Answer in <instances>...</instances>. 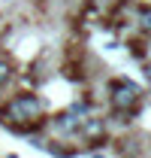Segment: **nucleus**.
<instances>
[{
    "mask_svg": "<svg viewBox=\"0 0 151 158\" xmlns=\"http://www.w3.org/2000/svg\"><path fill=\"white\" fill-rule=\"evenodd\" d=\"M42 116V100L33 98V94H18V98H12L6 103V110H3V118L6 122H12V118H18V131H24V122H33V118Z\"/></svg>",
    "mask_w": 151,
    "mask_h": 158,
    "instance_id": "1",
    "label": "nucleus"
},
{
    "mask_svg": "<svg viewBox=\"0 0 151 158\" xmlns=\"http://www.w3.org/2000/svg\"><path fill=\"white\" fill-rule=\"evenodd\" d=\"M112 106L118 113H133L139 106V85H133L130 79H118L112 82Z\"/></svg>",
    "mask_w": 151,
    "mask_h": 158,
    "instance_id": "2",
    "label": "nucleus"
},
{
    "mask_svg": "<svg viewBox=\"0 0 151 158\" xmlns=\"http://www.w3.org/2000/svg\"><path fill=\"white\" fill-rule=\"evenodd\" d=\"M79 131H82L85 137L91 140V143H103V134H106V122H103V118H82Z\"/></svg>",
    "mask_w": 151,
    "mask_h": 158,
    "instance_id": "3",
    "label": "nucleus"
},
{
    "mask_svg": "<svg viewBox=\"0 0 151 158\" xmlns=\"http://www.w3.org/2000/svg\"><path fill=\"white\" fill-rule=\"evenodd\" d=\"M139 27H142L145 34H151V6H148V9H142V15H139Z\"/></svg>",
    "mask_w": 151,
    "mask_h": 158,
    "instance_id": "4",
    "label": "nucleus"
},
{
    "mask_svg": "<svg viewBox=\"0 0 151 158\" xmlns=\"http://www.w3.org/2000/svg\"><path fill=\"white\" fill-rule=\"evenodd\" d=\"M9 73H12V70H9V64H6V61H0V85L9 79Z\"/></svg>",
    "mask_w": 151,
    "mask_h": 158,
    "instance_id": "5",
    "label": "nucleus"
},
{
    "mask_svg": "<svg viewBox=\"0 0 151 158\" xmlns=\"http://www.w3.org/2000/svg\"><path fill=\"white\" fill-rule=\"evenodd\" d=\"M145 76H148V79H151V64H148V67H145Z\"/></svg>",
    "mask_w": 151,
    "mask_h": 158,
    "instance_id": "6",
    "label": "nucleus"
}]
</instances>
